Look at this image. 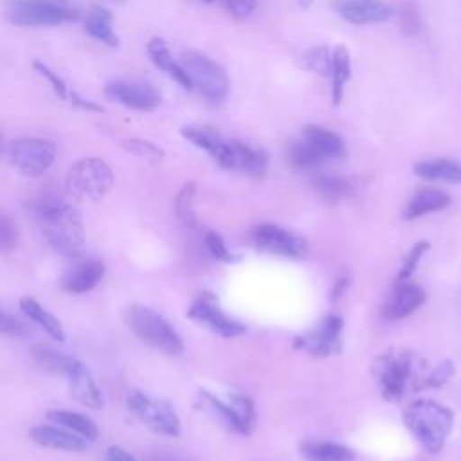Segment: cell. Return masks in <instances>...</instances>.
<instances>
[{"label":"cell","instance_id":"6da1fadb","mask_svg":"<svg viewBox=\"0 0 461 461\" xmlns=\"http://www.w3.org/2000/svg\"><path fill=\"white\" fill-rule=\"evenodd\" d=\"M32 212L45 240L65 256H76L85 241L81 214L54 191L41 193L32 202Z\"/></svg>","mask_w":461,"mask_h":461},{"label":"cell","instance_id":"7a4b0ae2","mask_svg":"<svg viewBox=\"0 0 461 461\" xmlns=\"http://www.w3.org/2000/svg\"><path fill=\"white\" fill-rule=\"evenodd\" d=\"M403 421L429 454H438L454 429V412L443 403L421 398L405 409Z\"/></svg>","mask_w":461,"mask_h":461},{"label":"cell","instance_id":"3957f363","mask_svg":"<svg viewBox=\"0 0 461 461\" xmlns=\"http://www.w3.org/2000/svg\"><path fill=\"white\" fill-rule=\"evenodd\" d=\"M344 155L342 139L322 126L310 124L303 130L299 140L292 142L288 157L290 162L299 169H313L326 160L339 158Z\"/></svg>","mask_w":461,"mask_h":461},{"label":"cell","instance_id":"277c9868","mask_svg":"<svg viewBox=\"0 0 461 461\" xmlns=\"http://www.w3.org/2000/svg\"><path fill=\"white\" fill-rule=\"evenodd\" d=\"M112 184V167L97 157H86L74 162L65 175L67 194L81 202H95L103 198L110 191Z\"/></svg>","mask_w":461,"mask_h":461},{"label":"cell","instance_id":"5b68a950","mask_svg":"<svg viewBox=\"0 0 461 461\" xmlns=\"http://www.w3.org/2000/svg\"><path fill=\"white\" fill-rule=\"evenodd\" d=\"M126 324L142 342L149 344L151 348L166 355H178L184 349L182 339L176 333V330L162 315H158L155 310L148 306H128Z\"/></svg>","mask_w":461,"mask_h":461},{"label":"cell","instance_id":"8992f818","mask_svg":"<svg viewBox=\"0 0 461 461\" xmlns=\"http://www.w3.org/2000/svg\"><path fill=\"white\" fill-rule=\"evenodd\" d=\"M7 20L22 27L61 25L77 18V11L56 0H11Z\"/></svg>","mask_w":461,"mask_h":461},{"label":"cell","instance_id":"52a82bcc","mask_svg":"<svg viewBox=\"0 0 461 461\" xmlns=\"http://www.w3.org/2000/svg\"><path fill=\"white\" fill-rule=\"evenodd\" d=\"M180 63L187 70L193 86H196L205 99L211 103H221L227 97L230 85L227 72L220 63L196 50H185Z\"/></svg>","mask_w":461,"mask_h":461},{"label":"cell","instance_id":"ba28073f","mask_svg":"<svg viewBox=\"0 0 461 461\" xmlns=\"http://www.w3.org/2000/svg\"><path fill=\"white\" fill-rule=\"evenodd\" d=\"M5 157L9 164L23 176L43 175L56 158V146L50 140L38 137H25L7 142Z\"/></svg>","mask_w":461,"mask_h":461},{"label":"cell","instance_id":"9c48e42d","mask_svg":"<svg viewBox=\"0 0 461 461\" xmlns=\"http://www.w3.org/2000/svg\"><path fill=\"white\" fill-rule=\"evenodd\" d=\"M126 403L130 411L151 430L173 438L180 434V420L167 402L155 400L149 394L133 389L128 393Z\"/></svg>","mask_w":461,"mask_h":461},{"label":"cell","instance_id":"30bf717a","mask_svg":"<svg viewBox=\"0 0 461 461\" xmlns=\"http://www.w3.org/2000/svg\"><path fill=\"white\" fill-rule=\"evenodd\" d=\"M411 367L412 362L409 353H384L375 358L373 375L385 400L396 402L403 396L411 376Z\"/></svg>","mask_w":461,"mask_h":461},{"label":"cell","instance_id":"8fae6325","mask_svg":"<svg viewBox=\"0 0 461 461\" xmlns=\"http://www.w3.org/2000/svg\"><path fill=\"white\" fill-rule=\"evenodd\" d=\"M252 243L258 250L267 254L299 259L308 252V245L304 238L286 230L277 223H259L252 229Z\"/></svg>","mask_w":461,"mask_h":461},{"label":"cell","instance_id":"7c38bea8","mask_svg":"<svg viewBox=\"0 0 461 461\" xmlns=\"http://www.w3.org/2000/svg\"><path fill=\"white\" fill-rule=\"evenodd\" d=\"M104 94L112 101L131 110H153L160 104V92L144 81L113 79L104 85Z\"/></svg>","mask_w":461,"mask_h":461},{"label":"cell","instance_id":"4fadbf2b","mask_svg":"<svg viewBox=\"0 0 461 461\" xmlns=\"http://www.w3.org/2000/svg\"><path fill=\"white\" fill-rule=\"evenodd\" d=\"M187 315L196 321L198 324L209 328L211 331H214L220 337L230 339L236 335H241L245 331V326L241 322H238L236 319L229 317L214 301V297H211L209 294L198 295L193 304L187 310Z\"/></svg>","mask_w":461,"mask_h":461},{"label":"cell","instance_id":"5bb4252c","mask_svg":"<svg viewBox=\"0 0 461 461\" xmlns=\"http://www.w3.org/2000/svg\"><path fill=\"white\" fill-rule=\"evenodd\" d=\"M342 319L337 315L326 317L319 326L294 339V348L312 357H330L340 349Z\"/></svg>","mask_w":461,"mask_h":461},{"label":"cell","instance_id":"9a60e30c","mask_svg":"<svg viewBox=\"0 0 461 461\" xmlns=\"http://www.w3.org/2000/svg\"><path fill=\"white\" fill-rule=\"evenodd\" d=\"M221 167L243 171L250 175H261L267 169V153L263 149L252 148L240 140H225L220 155L214 158Z\"/></svg>","mask_w":461,"mask_h":461},{"label":"cell","instance_id":"2e32d148","mask_svg":"<svg viewBox=\"0 0 461 461\" xmlns=\"http://www.w3.org/2000/svg\"><path fill=\"white\" fill-rule=\"evenodd\" d=\"M333 9L355 25L380 23L393 16V7L382 0H337Z\"/></svg>","mask_w":461,"mask_h":461},{"label":"cell","instance_id":"e0dca14e","mask_svg":"<svg viewBox=\"0 0 461 461\" xmlns=\"http://www.w3.org/2000/svg\"><path fill=\"white\" fill-rule=\"evenodd\" d=\"M425 303V290L411 281H396L393 294L384 306V317L389 321H400L409 317Z\"/></svg>","mask_w":461,"mask_h":461},{"label":"cell","instance_id":"ac0fdd59","mask_svg":"<svg viewBox=\"0 0 461 461\" xmlns=\"http://www.w3.org/2000/svg\"><path fill=\"white\" fill-rule=\"evenodd\" d=\"M65 376L68 380V393L77 403L90 407V409L103 407L101 389H99L92 371L83 362L77 360Z\"/></svg>","mask_w":461,"mask_h":461},{"label":"cell","instance_id":"d6986e66","mask_svg":"<svg viewBox=\"0 0 461 461\" xmlns=\"http://www.w3.org/2000/svg\"><path fill=\"white\" fill-rule=\"evenodd\" d=\"M31 438L47 448L54 450H67V452H79L86 448V438L58 425H38L31 430Z\"/></svg>","mask_w":461,"mask_h":461},{"label":"cell","instance_id":"ffe728a7","mask_svg":"<svg viewBox=\"0 0 461 461\" xmlns=\"http://www.w3.org/2000/svg\"><path fill=\"white\" fill-rule=\"evenodd\" d=\"M146 50H148V56H149V59L153 61V65L157 68H160L166 76H169L173 81H176L182 88H185V90L193 88V81H191L187 70L184 68L182 63H178L173 58L169 47L166 45V41L162 38H151L148 41Z\"/></svg>","mask_w":461,"mask_h":461},{"label":"cell","instance_id":"44dd1931","mask_svg":"<svg viewBox=\"0 0 461 461\" xmlns=\"http://www.w3.org/2000/svg\"><path fill=\"white\" fill-rule=\"evenodd\" d=\"M104 276V265L97 259H88L74 265L63 276V288L70 294H83L92 290Z\"/></svg>","mask_w":461,"mask_h":461},{"label":"cell","instance_id":"7402d4cb","mask_svg":"<svg viewBox=\"0 0 461 461\" xmlns=\"http://www.w3.org/2000/svg\"><path fill=\"white\" fill-rule=\"evenodd\" d=\"M448 203H450V196L445 191L434 189V187H421L407 202V205L403 209V218L405 220H416V218L425 216L429 212L441 211Z\"/></svg>","mask_w":461,"mask_h":461},{"label":"cell","instance_id":"603a6c76","mask_svg":"<svg viewBox=\"0 0 461 461\" xmlns=\"http://www.w3.org/2000/svg\"><path fill=\"white\" fill-rule=\"evenodd\" d=\"M85 31L106 47H119V36L112 25V13L103 5H94L85 18Z\"/></svg>","mask_w":461,"mask_h":461},{"label":"cell","instance_id":"cb8c5ba5","mask_svg":"<svg viewBox=\"0 0 461 461\" xmlns=\"http://www.w3.org/2000/svg\"><path fill=\"white\" fill-rule=\"evenodd\" d=\"M351 77V56L344 45H337L331 50V67H330V79H331V101L339 104L344 95L346 83Z\"/></svg>","mask_w":461,"mask_h":461},{"label":"cell","instance_id":"d4e9b609","mask_svg":"<svg viewBox=\"0 0 461 461\" xmlns=\"http://www.w3.org/2000/svg\"><path fill=\"white\" fill-rule=\"evenodd\" d=\"M414 173L427 180L461 184V162L452 158H432L418 162L414 166Z\"/></svg>","mask_w":461,"mask_h":461},{"label":"cell","instance_id":"484cf974","mask_svg":"<svg viewBox=\"0 0 461 461\" xmlns=\"http://www.w3.org/2000/svg\"><path fill=\"white\" fill-rule=\"evenodd\" d=\"M20 310L34 322L38 324L49 337L63 342L65 340V330L61 322L49 312L45 310L36 299L32 297H22L20 299Z\"/></svg>","mask_w":461,"mask_h":461},{"label":"cell","instance_id":"4316f807","mask_svg":"<svg viewBox=\"0 0 461 461\" xmlns=\"http://www.w3.org/2000/svg\"><path fill=\"white\" fill-rule=\"evenodd\" d=\"M301 456L306 461H351L353 452L340 445L331 441H304L301 447Z\"/></svg>","mask_w":461,"mask_h":461},{"label":"cell","instance_id":"83f0119b","mask_svg":"<svg viewBox=\"0 0 461 461\" xmlns=\"http://www.w3.org/2000/svg\"><path fill=\"white\" fill-rule=\"evenodd\" d=\"M47 418L54 423V425H61L83 438H86L88 441H94L99 432H97V427L95 423L83 416V414H77V412H72V411H65V409H56V411H50L47 414Z\"/></svg>","mask_w":461,"mask_h":461},{"label":"cell","instance_id":"f1b7e54d","mask_svg":"<svg viewBox=\"0 0 461 461\" xmlns=\"http://www.w3.org/2000/svg\"><path fill=\"white\" fill-rule=\"evenodd\" d=\"M180 133L189 140L193 142L196 148L203 149L205 153H209L212 158H216V155L220 153L221 146L225 144V137H221L216 130L209 128V126H194V124H189V126H182Z\"/></svg>","mask_w":461,"mask_h":461},{"label":"cell","instance_id":"f546056e","mask_svg":"<svg viewBox=\"0 0 461 461\" xmlns=\"http://www.w3.org/2000/svg\"><path fill=\"white\" fill-rule=\"evenodd\" d=\"M32 357L38 362V366H41L43 369L52 373H61V375H67L72 369V366L77 362V358L65 355L63 351H56L54 348H49L43 344H38L32 348Z\"/></svg>","mask_w":461,"mask_h":461},{"label":"cell","instance_id":"4dcf8cb0","mask_svg":"<svg viewBox=\"0 0 461 461\" xmlns=\"http://www.w3.org/2000/svg\"><path fill=\"white\" fill-rule=\"evenodd\" d=\"M315 191H319L328 200H339L353 191V182L346 176H317L313 182Z\"/></svg>","mask_w":461,"mask_h":461},{"label":"cell","instance_id":"1f68e13d","mask_svg":"<svg viewBox=\"0 0 461 461\" xmlns=\"http://www.w3.org/2000/svg\"><path fill=\"white\" fill-rule=\"evenodd\" d=\"M194 194H196V184L187 182V184H184V187L178 191V194L175 198L176 216L189 227L196 225V216H194V209H193Z\"/></svg>","mask_w":461,"mask_h":461},{"label":"cell","instance_id":"d6a6232c","mask_svg":"<svg viewBox=\"0 0 461 461\" xmlns=\"http://www.w3.org/2000/svg\"><path fill=\"white\" fill-rule=\"evenodd\" d=\"M229 403H230V407H232V411H234V416H236V420H238L240 434H245V436L250 434V430L254 429V421H256L252 402H250L247 396L230 394Z\"/></svg>","mask_w":461,"mask_h":461},{"label":"cell","instance_id":"836d02e7","mask_svg":"<svg viewBox=\"0 0 461 461\" xmlns=\"http://www.w3.org/2000/svg\"><path fill=\"white\" fill-rule=\"evenodd\" d=\"M398 25L403 34L414 36L421 31V16L416 0H402L398 7Z\"/></svg>","mask_w":461,"mask_h":461},{"label":"cell","instance_id":"e575fe53","mask_svg":"<svg viewBox=\"0 0 461 461\" xmlns=\"http://www.w3.org/2000/svg\"><path fill=\"white\" fill-rule=\"evenodd\" d=\"M122 148L128 153H131V155H135V157H139L146 162H151V164L160 162L166 155L162 148H158L157 144H153L151 140H146V139H126L122 142Z\"/></svg>","mask_w":461,"mask_h":461},{"label":"cell","instance_id":"d590c367","mask_svg":"<svg viewBox=\"0 0 461 461\" xmlns=\"http://www.w3.org/2000/svg\"><path fill=\"white\" fill-rule=\"evenodd\" d=\"M301 67L317 74H328L330 76V67H331V50L326 47H313L308 49L301 56Z\"/></svg>","mask_w":461,"mask_h":461},{"label":"cell","instance_id":"8d00e7d4","mask_svg":"<svg viewBox=\"0 0 461 461\" xmlns=\"http://www.w3.org/2000/svg\"><path fill=\"white\" fill-rule=\"evenodd\" d=\"M32 67H34V70H36L41 77L47 79V83L50 85V88L54 90V94H56L59 99L70 101L74 90H70V86L63 81L61 76H58V72H54L50 67H47V65L41 63V61H32Z\"/></svg>","mask_w":461,"mask_h":461},{"label":"cell","instance_id":"74e56055","mask_svg":"<svg viewBox=\"0 0 461 461\" xmlns=\"http://www.w3.org/2000/svg\"><path fill=\"white\" fill-rule=\"evenodd\" d=\"M430 249V243L429 241H418L411 250L409 254L405 256L402 267H400V272H398V281H409L412 277V274L416 272L421 258L425 256V252Z\"/></svg>","mask_w":461,"mask_h":461},{"label":"cell","instance_id":"f35d334b","mask_svg":"<svg viewBox=\"0 0 461 461\" xmlns=\"http://www.w3.org/2000/svg\"><path fill=\"white\" fill-rule=\"evenodd\" d=\"M18 245V229L14 221L4 212L0 218V247L4 252L14 250Z\"/></svg>","mask_w":461,"mask_h":461},{"label":"cell","instance_id":"ab89813d","mask_svg":"<svg viewBox=\"0 0 461 461\" xmlns=\"http://www.w3.org/2000/svg\"><path fill=\"white\" fill-rule=\"evenodd\" d=\"M203 240H205V247H207V250H209L216 259L225 261V263L232 261V256H230L229 249L225 247V241L221 240V236H220L218 232H214V230H207Z\"/></svg>","mask_w":461,"mask_h":461},{"label":"cell","instance_id":"60d3db41","mask_svg":"<svg viewBox=\"0 0 461 461\" xmlns=\"http://www.w3.org/2000/svg\"><path fill=\"white\" fill-rule=\"evenodd\" d=\"M452 373H454V364L450 360H445L432 369V373L425 378L423 387H439L452 376Z\"/></svg>","mask_w":461,"mask_h":461},{"label":"cell","instance_id":"b9f144b4","mask_svg":"<svg viewBox=\"0 0 461 461\" xmlns=\"http://www.w3.org/2000/svg\"><path fill=\"white\" fill-rule=\"evenodd\" d=\"M0 330L5 335H13V337H22L27 333V328L22 321H18L16 317H11L7 312H2V321H0Z\"/></svg>","mask_w":461,"mask_h":461},{"label":"cell","instance_id":"7bdbcfd3","mask_svg":"<svg viewBox=\"0 0 461 461\" xmlns=\"http://www.w3.org/2000/svg\"><path fill=\"white\" fill-rule=\"evenodd\" d=\"M221 2L238 18L249 16L256 7V0H221Z\"/></svg>","mask_w":461,"mask_h":461},{"label":"cell","instance_id":"ee69618b","mask_svg":"<svg viewBox=\"0 0 461 461\" xmlns=\"http://www.w3.org/2000/svg\"><path fill=\"white\" fill-rule=\"evenodd\" d=\"M106 461H137L130 452H126L124 448L112 445L106 450Z\"/></svg>","mask_w":461,"mask_h":461},{"label":"cell","instance_id":"f6af8a7d","mask_svg":"<svg viewBox=\"0 0 461 461\" xmlns=\"http://www.w3.org/2000/svg\"><path fill=\"white\" fill-rule=\"evenodd\" d=\"M151 461H189V459L175 452H157L151 456Z\"/></svg>","mask_w":461,"mask_h":461},{"label":"cell","instance_id":"bcb514c9","mask_svg":"<svg viewBox=\"0 0 461 461\" xmlns=\"http://www.w3.org/2000/svg\"><path fill=\"white\" fill-rule=\"evenodd\" d=\"M348 285H349V279H348V277H340V279H337V281H335V286H333V290H331L333 299H339L340 295H344V292H346Z\"/></svg>","mask_w":461,"mask_h":461},{"label":"cell","instance_id":"7dc6e473","mask_svg":"<svg viewBox=\"0 0 461 461\" xmlns=\"http://www.w3.org/2000/svg\"><path fill=\"white\" fill-rule=\"evenodd\" d=\"M203 2H207V4H211V2H212V0H203Z\"/></svg>","mask_w":461,"mask_h":461},{"label":"cell","instance_id":"c3c4849f","mask_svg":"<svg viewBox=\"0 0 461 461\" xmlns=\"http://www.w3.org/2000/svg\"><path fill=\"white\" fill-rule=\"evenodd\" d=\"M56 2H65V0H56Z\"/></svg>","mask_w":461,"mask_h":461}]
</instances>
